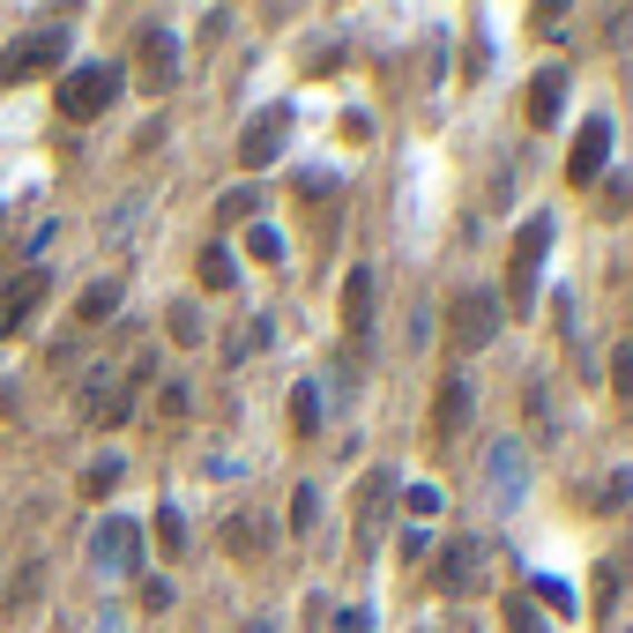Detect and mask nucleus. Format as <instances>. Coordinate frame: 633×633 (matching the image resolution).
<instances>
[{
	"label": "nucleus",
	"mask_w": 633,
	"mask_h": 633,
	"mask_svg": "<svg viewBox=\"0 0 633 633\" xmlns=\"http://www.w3.org/2000/svg\"><path fill=\"white\" fill-rule=\"evenodd\" d=\"M112 98H120V68H105V60L60 75V120H105Z\"/></svg>",
	"instance_id": "obj_1"
},
{
	"label": "nucleus",
	"mask_w": 633,
	"mask_h": 633,
	"mask_svg": "<svg viewBox=\"0 0 633 633\" xmlns=\"http://www.w3.org/2000/svg\"><path fill=\"white\" fill-rule=\"evenodd\" d=\"M500 336V298L492 291H455L447 298V343L455 350H485Z\"/></svg>",
	"instance_id": "obj_2"
},
{
	"label": "nucleus",
	"mask_w": 633,
	"mask_h": 633,
	"mask_svg": "<svg viewBox=\"0 0 633 633\" xmlns=\"http://www.w3.org/2000/svg\"><path fill=\"white\" fill-rule=\"evenodd\" d=\"M60 60H68V30H23L0 52V82H30V75L60 68Z\"/></svg>",
	"instance_id": "obj_3"
},
{
	"label": "nucleus",
	"mask_w": 633,
	"mask_h": 633,
	"mask_svg": "<svg viewBox=\"0 0 633 633\" xmlns=\"http://www.w3.org/2000/svg\"><path fill=\"white\" fill-rule=\"evenodd\" d=\"M135 560H142L135 514H105L98 530H90V574H135Z\"/></svg>",
	"instance_id": "obj_4"
},
{
	"label": "nucleus",
	"mask_w": 633,
	"mask_h": 633,
	"mask_svg": "<svg viewBox=\"0 0 633 633\" xmlns=\"http://www.w3.org/2000/svg\"><path fill=\"white\" fill-rule=\"evenodd\" d=\"M552 254V217H530L522 239L507 254V276H514V314H536V261Z\"/></svg>",
	"instance_id": "obj_5"
},
{
	"label": "nucleus",
	"mask_w": 633,
	"mask_h": 633,
	"mask_svg": "<svg viewBox=\"0 0 633 633\" xmlns=\"http://www.w3.org/2000/svg\"><path fill=\"white\" fill-rule=\"evenodd\" d=\"M284 135H291V105H268V112H254V120H246V135H239V165H246V171L276 165V157H284Z\"/></svg>",
	"instance_id": "obj_6"
},
{
	"label": "nucleus",
	"mask_w": 633,
	"mask_h": 633,
	"mask_svg": "<svg viewBox=\"0 0 633 633\" xmlns=\"http://www.w3.org/2000/svg\"><path fill=\"white\" fill-rule=\"evenodd\" d=\"M142 82H149V98H165L171 82H179V38L165 23L142 30Z\"/></svg>",
	"instance_id": "obj_7"
},
{
	"label": "nucleus",
	"mask_w": 633,
	"mask_h": 633,
	"mask_svg": "<svg viewBox=\"0 0 633 633\" xmlns=\"http://www.w3.org/2000/svg\"><path fill=\"white\" fill-rule=\"evenodd\" d=\"M604 165H611V120H582L574 157H566V179H574V187H596V171Z\"/></svg>",
	"instance_id": "obj_8"
},
{
	"label": "nucleus",
	"mask_w": 633,
	"mask_h": 633,
	"mask_svg": "<svg viewBox=\"0 0 633 633\" xmlns=\"http://www.w3.org/2000/svg\"><path fill=\"white\" fill-rule=\"evenodd\" d=\"M388 500H395V477H388V469H373L366 485H358V552H373V544H380Z\"/></svg>",
	"instance_id": "obj_9"
},
{
	"label": "nucleus",
	"mask_w": 633,
	"mask_h": 633,
	"mask_svg": "<svg viewBox=\"0 0 633 633\" xmlns=\"http://www.w3.org/2000/svg\"><path fill=\"white\" fill-rule=\"evenodd\" d=\"M38 298H46V276H38V268L8 276V284H0V336H16V328L30 320V306H38Z\"/></svg>",
	"instance_id": "obj_10"
},
{
	"label": "nucleus",
	"mask_w": 633,
	"mask_h": 633,
	"mask_svg": "<svg viewBox=\"0 0 633 633\" xmlns=\"http://www.w3.org/2000/svg\"><path fill=\"white\" fill-rule=\"evenodd\" d=\"M343 328H350V343L373 336V268H350V284H343Z\"/></svg>",
	"instance_id": "obj_11"
},
{
	"label": "nucleus",
	"mask_w": 633,
	"mask_h": 633,
	"mask_svg": "<svg viewBox=\"0 0 633 633\" xmlns=\"http://www.w3.org/2000/svg\"><path fill=\"white\" fill-rule=\"evenodd\" d=\"M560 105H566V75H560V68H544V75L530 82L522 112H530V127H552V120H560Z\"/></svg>",
	"instance_id": "obj_12"
},
{
	"label": "nucleus",
	"mask_w": 633,
	"mask_h": 633,
	"mask_svg": "<svg viewBox=\"0 0 633 633\" xmlns=\"http://www.w3.org/2000/svg\"><path fill=\"white\" fill-rule=\"evenodd\" d=\"M112 314H120V276H98L90 291L75 298V328H105Z\"/></svg>",
	"instance_id": "obj_13"
},
{
	"label": "nucleus",
	"mask_w": 633,
	"mask_h": 633,
	"mask_svg": "<svg viewBox=\"0 0 633 633\" xmlns=\"http://www.w3.org/2000/svg\"><path fill=\"white\" fill-rule=\"evenodd\" d=\"M469 566H477V544H469V536H455V544L439 552V574H433V582L447 589V596H463V589H469Z\"/></svg>",
	"instance_id": "obj_14"
},
{
	"label": "nucleus",
	"mask_w": 633,
	"mask_h": 633,
	"mask_svg": "<svg viewBox=\"0 0 633 633\" xmlns=\"http://www.w3.org/2000/svg\"><path fill=\"white\" fill-rule=\"evenodd\" d=\"M463 417H469V388H463V380H439V411H433V425L455 439V433H463Z\"/></svg>",
	"instance_id": "obj_15"
},
{
	"label": "nucleus",
	"mask_w": 633,
	"mask_h": 633,
	"mask_svg": "<svg viewBox=\"0 0 633 633\" xmlns=\"http://www.w3.org/2000/svg\"><path fill=\"white\" fill-rule=\"evenodd\" d=\"M165 328H171V343H179V350H195V343H209V336H201V306H195V298H171Z\"/></svg>",
	"instance_id": "obj_16"
},
{
	"label": "nucleus",
	"mask_w": 633,
	"mask_h": 633,
	"mask_svg": "<svg viewBox=\"0 0 633 633\" xmlns=\"http://www.w3.org/2000/svg\"><path fill=\"white\" fill-rule=\"evenodd\" d=\"M291 433L298 439L320 433V388H314V380H298V388H291Z\"/></svg>",
	"instance_id": "obj_17"
},
{
	"label": "nucleus",
	"mask_w": 633,
	"mask_h": 633,
	"mask_svg": "<svg viewBox=\"0 0 633 633\" xmlns=\"http://www.w3.org/2000/svg\"><path fill=\"white\" fill-rule=\"evenodd\" d=\"M201 284H209V291H231V284H239V261H231L224 246H209V254H201Z\"/></svg>",
	"instance_id": "obj_18"
},
{
	"label": "nucleus",
	"mask_w": 633,
	"mask_h": 633,
	"mask_svg": "<svg viewBox=\"0 0 633 633\" xmlns=\"http://www.w3.org/2000/svg\"><path fill=\"white\" fill-rule=\"evenodd\" d=\"M157 544H165V560L187 552V514H179V507H157Z\"/></svg>",
	"instance_id": "obj_19"
},
{
	"label": "nucleus",
	"mask_w": 633,
	"mask_h": 633,
	"mask_svg": "<svg viewBox=\"0 0 633 633\" xmlns=\"http://www.w3.org/2000/svg\"><path fill=\"white\" fill-rule=\"evenodd\" d=\"M224 552H261V522H246V514H231V522H224Z\"/></svg>",
	"instance_id": "obj_20"
},
{
	"label": "nucleus",
	"mask_w": 633,
	"mask_h": 633,
	"mask_svg": "<svg viewBox=\"0 0 633 633\" xmlns=\"http://www.w3.org/2000/svg\"><path fill=\"white\" fill-rule=\"evenodd\" d=\"M254 209H261V195H254V187H231V195H217V224H246Z\"/></svg>",
	"instance_id": "obj_21"
},
{
	"label": "nucleus",
	"mask_w": 633,
	"mask_h": 633,
	"mask_svg": "<svg viewBox=\"0 0 633 633\" xmlns=\"http://www.w3.org/2000/svg\"><path fill=\"white\" fill-rule=\"evenodd\" d=\"M246 254H254V261H284V231H276V224H254V231H246Z\"/></svg>",
	"instance_id": "obj_22"
},
{
	"label": "nucleus",
	"mask_w": 633,
	"mask_h": 633,
	"mask_svg": "<svg viewBox=\"0 0 633 633\" xmlns=\"http://www.w3.org/2000/svg\"><path fill=\"white\" fill-rule=\"evenodd\" d=\"M314 522H320V492H314V485H298V492H291V530L306 536Z\"/></svg>",
	"instance_id": "obj_23"
},
{
	"label": "nucleus",
	"mask_w": 633,
	"mask_h": 633,
	"mask_svg": "<svg viewBox=\"0 0 633 633\" xmlns=\"http://www.w3.org/2000/svg\"><path fill=\"white\" fill-rule=\"evenodd\" d=\"M261 343H268V320H246L239 336H231V350H224V358L239 366V358H254V350H261Z\"/></svg>",
	"instance_id": "obj_24"
},
{
	"label": "nucleus",
	"mask_w": 633,
	"mask_h": 633,
	"mask_svg": "<svg viewBox=\"0 0 633 633\" xmlns=\"http://www.w3.org/2000/svg\"><path fill=\"white\" fill-rule=\"evenodd\" d=\"M611 388L633 403V343H619V350H611Z\"/></svg>",
	"instance_id": "obj_25"
},
{
	"label": "nucleus",
	"mask_w": 633,
	"mask_h": 633,
	"mask_svg": "<svg viewBox=\"0 0 633 633\" xmlns=\"http://www.w3.org/2000/svg\"><path fill=\"white\" fill-rule=\"evenodd\" d=\"M507 633H544V619L530 611V596H507Z\"/></svg>",
	"instance_id": "obj_26"
},
{
	"label": "nucleus",
	"mask_w": 633,
	"mask_h": 633,
	"mask_svg": "<svg viewBox=\"0 0 633 633\" xmlns=\"http://www.w3.org/2000/svg\"><path fill=\"white\" fill-rule=\"evenodd\" d=\"M120 485V463H112V455H105L98 469H90V477H82V492H90V500H105V492Z\"/></svg>",
	"instance_id": "obj_27"
},
{
	"label": "nucleus",
	"mask_w": 633,
	"mask_h": 633,
	"mask_svg": "<svg viewBox=\"0 0 633 633\" xmlns=\"http://www.w3.org/2000/svg\"><path fill=\"white\" fill-rule=\"evenodd\" d=\"M187 395H195L187 380H171V388H165V417H187Z\"/></svg>",
	"instance_id": "obj_28"
},
{
	"label": "nucleus",
	"mask_w": 633,
	"mask_h": 633,
	"mask_svg": "<svg viewBox=\"0 0 633 633\" xmlns=\"http://www.w3.org/2000/svg\"><path fill=\"white\" fill-rule=\"evenodd\" d=\"M336 626H343V633H373V619H366V611H343Z\"/></svg>",
	"instance_id": "obj_29"
},
{
	"label": "nucleus",
	"mask_w": 633,
	"mask_h": 633,
	"mask_svg": "<svg viewBox=\"0 0 633 633\" xmlns=\"http://www.w3.org/2000/svg\"><path fill=\"white\" fill-rule=\"evenodd\" d=\"M611 201H619V209H633V179H619V187H611Z\"/></svg>",
	"instance_id": "obj_30"
},
{
	"label": "nucleus",
	"mask_w": 633,
	"mask_h": 633,
	"mask_svg": "<svg viewBox=\"0 0 633 633\" xmlns=\"http://www.w3.org/2000/svg\"><path fill=\"white\" fill-rule=\"evenodd\" d=\"M239 633H276V626H268V619H246V626Z\"/></svg>",
	"instance_id": "obj_31"
}]
</instances>
